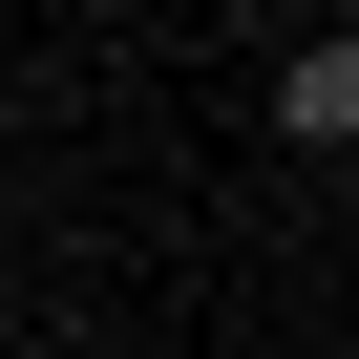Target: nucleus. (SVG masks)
Instances as JSON below:
<instances>
[{
    "mask_svg": "<svg viewBox=\"0 0 359 359\" xmlns=\"http://www.w3.org/2000/svg\"><path fill=\"white\" fill-rule=\"evenodd\" d=\"M275 127H296V148H359V43H296V64H275Z\"/></svg>",
    "mask_w": 359,
    "mask_h": 359,
    "instance_id": "f257e3e1",
    "label": "nucleus"
}]
</instances>
